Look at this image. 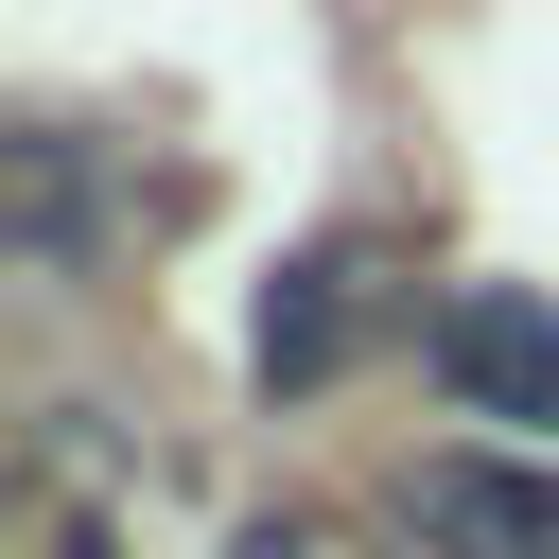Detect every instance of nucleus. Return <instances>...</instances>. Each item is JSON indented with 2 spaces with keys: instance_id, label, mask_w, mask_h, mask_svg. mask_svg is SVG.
Instances as JSON below:
<instances>
[{
  "instance_id": "nucleus-4",
  "label": "nucleus",
  "mask_w": 559,
  "mask_h": 559,
  "mask_svg": "<svg viewBox=\"0 0 559 559\" xmlns=\"http://www.w3.org/2000/svg\"><path fill=\"white\" fill-rule=\"evenodd\" d=\"M17 245H35V262H70V245H87V192H70V140H17Z\"/></svg>"
},
{
  "instance_id": "nucleus-2",
  "label": "nucleus",
  "mask_w": 559,
  "mask_h": 559,
  "mask_svg": "<svg viewBox=\"0 0 559 559\" xmlns=\"http://www.w3.org/2000/svg\"><path fill=\"white\" fill-rule=\"evenodd\" d=\"M367 314H384V262H367V245H297V262L262 280L245 367H262V384H332V367L367 349Z\"/></svg>"
},
{
  "instance_id": "nucleus-1",
  "label": "nucleus",
  "mask_w": 559,
  "mask_h": 559,
  "mask_svg": "<svg viewBox=\"0 0 559 559\" xmlns=\"http://www.w3.org/2000/svg\"><path fill=\"white\" fill-rule=\"evenodd\" d=\"M419 367H437L454 419L559 437V297H542V280H454V297L419 314Z\"/></svg>"
},
{
  "instance_id": "nucleus-3",
  "label": "nucleus",
  "mask_w": 559,
  "mask_h": 559,
  "mask_svg": "<svg viewBox=\"0 0 559 559\" xmlns=\"http://www.w3.org/2000/svg\"><path fill=\"white\" fill-rule=\"evenodd\" d=\"M402 524H419L437 559H559V472H524V454H437V472L402 489Z\"/></svg>"
}]
</instances>
